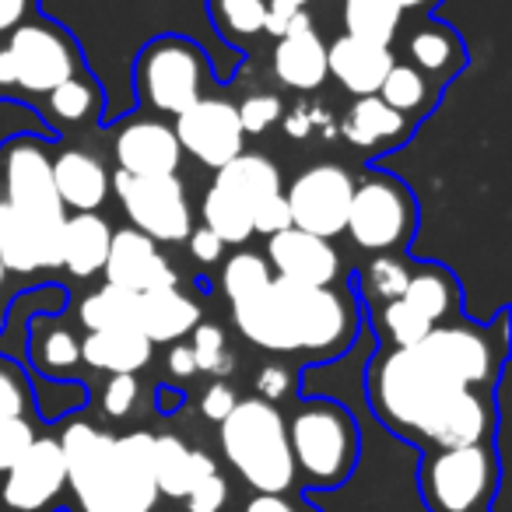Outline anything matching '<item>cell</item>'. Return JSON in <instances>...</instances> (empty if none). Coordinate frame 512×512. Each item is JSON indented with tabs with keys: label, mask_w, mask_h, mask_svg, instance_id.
Masks as SVG:
<instances>
[{
	"label": "cell",
	"mask_w": 512,
	"mask_h": 512,
	"mask_svg": "<svg viewBox=\"0 0 512 512\" xmlns=\"http://www.w3.org/2000/svg\"><path fill=\"white\" fill-rule=\"evenodd\" d=\"M505 365V313L495 327L442 323L411 348H383L365 369V400L386 432L421 449L491 442L495 386Z\"/></svg>",
	"instance_id": "obj_1"
},
{
	"label": "cell",
	"mask_w": 512,
	"mask_h": 512,
	"mask_svg": "<svg viewBox=\"0 0 512 512\" xmlns=\"http://www.w3.org/2000/svg\"><path fill=\"white\" fill-rule=\"evenodd\" d=\"M239 334L271 355H302L316 362L351 351L362 330L358 302L337 288H309L274 278L260 295L232 306Z\"/></svg>",
	"instance_id": "obj_2"
},
{
	"label": "cell",
	"mask_w": 512,
	"mask_h": 512,
	"mask_svg": "<svg viewBox=\"0 0 512 512\" xmlns=\"http://www.w3.org/2000/svg\"><path fill=\"white\" fill-rule=\"evenodd\" d=\"M151 432L109 435L92 421H71L60 435L71 512H158Z\"/></svg>",
	"instance_id": "obj_3"
},
{
	"label": "cell",
	"mask_w": 512,
	"mask_h": 512,
	"mask_svg": "<svg viewBox=\"0 0 512 512\" xmlns=\"http://www.w3.org/2000/svg\"><path fill=\"white\" fill-rule=\"evenodd\" d=\"M85 71L81 43L60 22L32 15L11 36L0 39V102L36 106L67 78Z\"/></svg>",
	"instance_id": "obj_4"
},
{
	"label": "cell",
	"mask_w": 512,
	"mask_h": 512,
	"mask_svg": "<svg viewBox=\"0 0 512 512\" xmlns=\"http://www.w3.org/2000/svg\"><path fill=\"white\" fill-rule=\"evenodd\" d=\"M285 428L295 474L309 484L306 491H337L355 477L362 460V432L344 404L327 397L302 400Z\"/></svg>",
	"instance_id": "obj_5"
},
{
	"label": "cell",
	"mask_w": 512,
	"mask_h": 512,
	"mask_svg": "<svg viewBox=\"0 0 512 512\" xmlns=\"http://www.w3.org/2000/svg\"><path fill=\"white\" fill-rule=\"evenodd\" d=\"M218 442L232 470L260 495H288L299 481L288 449L285 414L278 404L246 397L218 421Z\"/></svg>",
	"instance_id": "obj_6"
},
{
	"label": "cell",
	"mask_w": 512,
	"mask_h": 512,
	"mask_svg": "<svg viewBox=\"0 0 512 512\" xmlns=\"http://www.w3.org/2000/svg\"><path fill=\"white\" fill-rule=\"evenodd\" d=\"M502 484V463L491 442L460 449H425L418 495L428 512H484Z\"/></svg>",
	"instance_id": "obj_7"
},
{
	"label": "cell",
	"mask_w": 512,
	"mask_h": 512,
	"mask_svg": "<svg viewBox=\"0 0 512 512\" xmlns=\"http://www.w3.org/2000/svg\"><path fill=\"white\" fill-rule=\"evenodd\" d=\"M207 81H211V60L186 36L151 39L134 60L137 102L151 113L179 116L204 95Z\"/></svg>",
	"instance_id": "obj_8"
},
{
	"label": "cell",
	"mask_w": 512,
	"mask_h": 512,
	"mask_svg": "<svg viewBox=\"0 0 512 512\" xmlns=\"http://www.w3.org/2000/svg\"><path fill=\"white\" fill-rule=\"evenodd\" d=\"M414 228H418V200L404 179L379 169H369L362 179H355L344 232L358 249L372 256L404 253L407 242L414 239Z\"/></svg>",
	"instance_id": "obj_9"
},
{
	"label": "cell",
	"mask_w": 512,
	"mask_h": 512,
	"mask_svg": "<svg viewBox=\"0 0 512 512\" xmlns=\"http://www.w3.org/2000/svg\"><path fill=\"white\" fill-rule=\"evenodd\" d=\"M460 309V281L449 267L414 264L411 285L400 299L372 309V330L383 348H411L428 330L449 323Z\"/></svg>",
	"instance_id": "obj_10"
},
{
	"label": "cell",
	"mask_w": 512,
	"mask_h": 512,
	"mask_svg": "<svg viewBox=\"0 0 512 512\" xmlns=\"http://www.w3.org/2000/svg\"><path fill=\"white\" fill-rule=\"evenodd\" d=\"M113 190L127 218L151 242H186L193 232V211L179 176H127L116 172Z\"/></svg>",
	"instance_id": "obj_11"
},
{
	"label": "cell",
	"mask_w": 512,
	"mask_h": 512,
	"mask_svg": "<svg viewBox=\"0 0 512 512\" xmlns=\"http://www.w3.org/2000/svg\"><path fill=\"white\" fill-rule=\"evenodd\" d=\"M351 193H355V176L344 165L320 162L309 165L306 172L292 179L285 190L288 214H292V228L313 232L320 239H334L348 225V207Z\"/></svg>",
	"instance_id": "obj_12"
},
{
	"label": "cell",
	"mask_w": 512,
	"mask_h": 512,
	"mask_svg": "<svg viewBox=\"0 0 512 512\" xmlns=\"http://www.w3.org/2000/svg\"><path fill=\"white\" fill-rule=\"evenodd\" d=\"M0 204L29 214H64L53 186V155L36 134H15L0 144Z\"/></svg>",
	"instance_id": "obj_13"
},
{
	"label": "cell",
	"mask_w": 512,
	"mask_h": 512,
	"mask_svg": "<svg viewBox=\"0 0 512 512\" xmlns=\"http://www.w3.org/2000/svg\"><path fill=\"white\" fill-rule=\"evenodd\" d=\"M172 134H176L183 155H193L214 172L246 151V134H242L235 106L225 99H211V95H200L190 109H183L176 116Z\"/></svg>",
	"instance_id": "obj_14"
},
{
	"label": "cell",
	"mask_w": 512,
	"mask_h": 512,
	"mask_svg": "<svg viewBox=\"0 0 512 512\" xmlns=\"http://www.w3.org/2000/svg\"><path fill=\"white\" fill-rule=\"evenodd\" d=\"M67 488V463L60 439L36 435L22 460L0 477V509L8 512H43Z\"/></svg>",
	"instance_id": "obj_15"
},
{
	"label": "cell",
	"mask_w": 512,
	"mask_h": 512,
	"mask_svg": "<svg viewBox=\"0 0 512 512\" xmlns=\"http://www.w3.org/2000/svg\"><path fill=\"white\" fill-rule=\"evenodd\" d=\"M67 214H29L0 204V264L11 274L57 271Z\"/></svg>",
	"instance_id": "obj_16"
},
{
	"label": "cell",
	"mask_w": 512,
	"mask_h": 512,
	"mask_svg": "<svg viewBox=\"0 0 512 512\" xmlns=\"http://www.w3.org/2000/svg\"><path fill=\"white\" fill-rule=\"evenodd\" d=\"M264 260L271 264L274 278L292 281V285L334 288L341 281V256L330 246V239L302 232V228H285L271 235Z\"/></svg>",
	"instance_id": "obj_17"
},
{
	"label": "cell",
	"mask_w": 512,
	"mask_h": 512,
	"mask_svg": "<svg viewBox=\"0 0 512 512\" xmlns=\"http://www.w3.org/2000/svg\"><path fill=\"white\" fill-rule=\"evenodd\" d=\"M102 274H106L109 285H120L137 295L179 285V274L172 271V264L162 256L158 242H151L148 235H141L137 228H120V232H113Z\"/></svg>",
	"instance_id": "obj_18"
},
{
	"label": "cell",
	"mask_w": 512,
	"mask_h": 512,
	"mask_svg": "<svg viewBox=\"0 0 512 512\" xmlns=\"http://www.w3.org/2000/svg\"><path fill=\"white\" fill-rule=\"evenodd\" d=\"M116 165L127 176H176L183 162L176 134L158 116H137L116 130Z\"/></svg>",
	"instance_id": "obj_19"
},
{
	"label": "cell",
	"mask_w": 512,
	"mask_h": 512,
	"mask_svg": "<svg viewBox=\"0 0 512 512\" xmlns=\"http://www.w3.org/2000/svg\"><path fill=\"white\" fill-rule=\"evenodd\" d=\"M393 64L397 57L390 46L365 43L355 36H337L334 43H327V74H334L337 85L355 99L376 95Z\"/></svg>",
	"instance_id": "obj_20"
},
{
	"label": "cell",
	"mask_w": 512,
	"mask_h": 512,
	"mask_svg": "<svg viewBox=\"0 0 512 512\" xmlns=\"http://www.w3.org/2000/svg\"><path fill=\"white\" fill-rule=\"evenodd\" d=\"M53 186L64 204V211L74 214H95L109 197V179L106 165L95 155L81 148H64L53 155Z\"/></svg>",
	"instance_id": "obj_21"
},
{
	"label": "cell",
	"mask_w": 512,
	"mask_h": 512,
	"mask_svg": "<svg viewBox=\"0 0 512 512\" xmlns=\"http://www.w3.org/2000/svg\"><path fill=\"white\" fill-rule=\"evenodd\" d=\"M274 78L281 81L292 92H316L327 74V43L316 32V25H302V29H292L274 43Z\"/></svg>",
	"instance_id": "obj_22"
},
{
	"label": "cell",
	"mask_w": 512,
	"mask_h": 512,
	"mask_svg": "<svg viewBox=\"0 0 512 512\" xmlns=\"http://www.w3.org/2000/svg\"><path fill=\"white\" fill-rule=\"evenodd\" d=\"M407 134H411V120H404L397 109L386 106L379 95L355 99L341 120V137L362 155H379V151L397 148V144L407 141Z\"/></svg>",
	"instance_id": "obj_23"
},
{
	"label": "cell",
	"mask_w": 512,
	"mask_h": 512,
	"mask_svg": "<svg viewBox=\"0 0 512 512\" xmlns=\"http://www.w3.org/2000/svg\"><path fill=\"white\" fill-rule=\"evenodd\" d=\"M151 467H155L158 495L183 502L204 477L218 474V463L204 449H190L179 435H155L151 446Z\"/></svg>",
	"instance_id": "obj_24"
},
{
	"label": "cell",
	"mask_w": 512,
	"mask_h": 512,
	"mask_svg": "<svg viewBox=\"0 0 512 512\" xmlns=\"http://www.w3.org/2000/svg\"><path fill=\"white\" fill-rule=\"evenodd\" d=\"M200 323V306L179 285L137 295V330L151 344H176Z\"/></svg>",
	"instance_id": "obj_25"
},
{
	"label": "cell",
	"mask_w": 512,
	"mask_h": 512,
	"mask_svg": "<svg viewBox=\"0 0 512 512\" xmlns=\"http://www.w3.org/2000/svg\"><path fill=\"white\" fill-rule=\"evenodd\" d=\"M36 109L53 134H64V130L88 127V123L99 120L102 109H106V92H102L99 78L85 67L81 74H74L64 85L53 88L50 95H43L36 102Z\"/></svg>",
	"instance_id": "obj_26"
},
{
	"label": "cell",
	"mask_w": 512,
	"mask_h": 512,
	"mask_svg": "<svg viewBox=\"0 0 512 512\" xmlns=\"http://www.w3.org/2000/svg\"><path fill=\"white\" fill-rule=\"evenodd\" d=\"M109 242H113V228L99 211L67 214L60 232V267H67L74 278H95L106 267Z\"/></svg>",
	"instance_id": "obj_27"
},
{
	"label": "cell",
	"mask_w": 512,
	"mask_h": 512,
	"mask_svg": "<svg viewBox=\"0 0 512 512\" xmlns=\"http://www.w3.org/2000/svg\"><path fill=\"white\" fill-rule=\"evenodd\" d=\"M407 64L442 88L467 67V46L449 25L425 22L407 39Z\"/></svg>",
	"instance_id": "obj_28"
},
{
	"label": "cell",
	"mask_w": 512,
	"mask_h": 512,
	"mask_svg": "<svg viewBox=\"0 0 512 512\" xmlns=\"http://www.w3.org/2000/svg\"><path fill=\"white\" fill-rule=\"evenodd\" d=\"M155 344L141 330H95L81 341V362L109 376H137L151 362Z\"/></svg>",
	"instance_id": "obj_29"
},
{
	"label": "cell",
	"mask_w": 512,
	"mask_h": 512,
	"mask_svg": "<svg viewBox=\"0 0 512 512\" xmlns=\"http://www.w3.org/2000/svg\"><path fill=\"white\" fill-rule=\"evenodd\" d=\"M211 186H218V190L228 193V197L242 200L249 211H256L264 200L285 193L278 165H274L267 155H253V151H242V155H235L228 165H221V169L214 172Z\"/></svg>",
	"instance_id": "obj_30"
},
{
	"label": "cell",
	"mask_w": 512,
	"mask_h": 512,
	"mask_svg": "<svg viewBox=\"0 0 512 512\" xmlns=\"http://www.w3.org/2000/svg\"><path fill=\"white\" fill-rule=\"evenodd\" d=\"M29 358L43 379H67L81 365V341L67 323L43 316L32 323Z\"/></svg>",
	"instance_id": "obj_31"
},
{
	"label": "cell",
	"mask_w": 512,
	"mask_h": 512,
	"mask_svg": "<svg viewBox=\"0 0 512 512\" xmlns=\"http://www.w3.org/2000/svg\"><path fill=\"white\" fill-rule=\"evenodd\" d=\"M414 264L404 253H376L369 264L358 271V295L365 299V306L376 309L386 302L400 299L411 285Z\"/></svg>",
	"instance_id": "obj_32"
},
{
	"label": "cell",
	"mask_w": 512,
	"mask_h": 512,
	"mask_svg": "<svg viewBox=\"0 0 512 512\" xmlns=\"http://www.w3.org/2000/svg\"><path fill=\"white\" fill-rule=\"evenodd\" d=\"M344 36L365 39V43L390 46L400 32L404 11L393 0H341Z\"/></svg>",
	"instance_id": "obj_33"
},
{
	"label": "cell",
	"mask_w": 512,
	"mask_h": 512,
	"mask_svg": "<svg viewBox=\"0 0 512 512\" xmlns=\"http://www.w3.org/2000/svg\"><path fill=\"white\" fill-rule=\"evenodd\" d=\"M376 95L390 109H397L404 120H411V116L432 113L435 99H439V85L428 81L421 71H414L411 64H400L397 60V64L390 67V74H386V81L379 85Z\"/></svg>",
	"instance_id": "obj_34"
},
{
	"label": "cell",
	"mask_w": 512,
	"mask_h": 512,
	"mask_svg": "<svg viewBox=\"0 0 512 512\" xmlns=\"http://www.w3.org/2000/svg\"><path fill=\"white\" fill-rule=\"evenodd\" d=\"M78 320L88 334H95V330H137V292L106 281L99 292L81 299Z\"/></svg>",
	"instance_id": "obj_35"
},
{
	"label": "cell",
	"mask_w": 512,
	"mask_h": 512,
	"mask_svg": "<svg viewBox=\"0 0 512 512\" xmlns=\"http://www.w3.org/2000/svg\"><path fill=\"white\" fill-rule=\"evenodd\" d=\"M207 15L228 46H246L264 36L267 0H207Z\"/></svg>",
	"instance_id": "obj_36"
},
{
	"label": "cell",
	"mask_w": 512,
	"mask_h": 512,
	"mask_svg": "<svg viewBox=\"0 0 512 512\" xmlns=\"http://www.w3.org/2000/svg\"><path fill=\"white\" fill-rule=\"evenodd\" d=\"M200 214H204V228H211L225 246H242L249 235H256L253 232V211H249L242 200L221 193L218 186H211V190L204 193V207H200Z\"/></svg>",
	"instance_id": "obj_37"
},
{
	"label": "cell",
	"mask_w": 512,
	"mask_h": 512,
	"mask_svg": "<svg viewBox=\"0 0 512 512\" xmlns=\"http://www.w3.org/2000/svg\"><path fill=\"white\" fill-rule=\"evenodd\" d=\"M271 281H274V271L260 253H246V249H242V253H232L225 264H221V288H225L232 306L260 295Z\"/></svg>",
	"instance_id": "obj_38"
},
{
	"label": "cell",
	"mask_w": 512,
	"mask_h": 512,
	"mask_svg": "<svg viewBox=\"0 0 512 512\" xmlns=\"http://www.w3.org/2000/svg\"><path fill=\"white\" fill-rule=\"evenodd\" d=\"M36 407V393L25 369L11 358H0V418H29Z\"/></svg>",
	"instance_id": "obj_39"
},
{
	"label": "cell",
	"mask_w": 512,
	"mask_h": 512,
	"mask_svg": "<svg viewBox=\"0 0 512 512\" xmlns=\"http://www.w3.org/2000/svg\"><path fill=\"white\" fill-rule=\"evenodd\" d=\"M193 362H197V372H207V376H225V372H232L235 358L228 355V344H225V334H221V327H214V323H197L193 327Z\"/></svg>",
	"instance_id": "obj_40"
},
{
	"label": "cell",
	"mask_w": 512,
	"mask_h": 512,
	"mask_svg": "<svg viewBox=\"0 0 512 512\" xmlns=\"http://www.w3.org/2000/svg\"><path fill=\"white\" fill-rule=\"evenodd\" d=\"M32 442H36L32 418H0V477L22 460V453Z\"/></svg>",
	"instance_id": "obj_41"
},
{
	"label": "cell",
	"mask_w": 512,
	"mask_h": 512,
	"mask_svg": "<svg viewBox=\"0 0 512 512\" xmlns=\"http://www.w3.org/2000/svg\"><path fill=\"white\" fill-rule=\"evenodd\" d=\"M235 113H239V123H242V134H264L267 127H274V123L281 120V113H285V106H281L278 95H249L246 102H239L235 106Z\"/></svg>",
	"instance_id": "obj_42"
},
{
	"label": "cell",
	"mask_w": 512,
	"mask_h": 512,
	"mask_svg": "<svg viewBox=\"0 0 512 512\" xmlns=\"http://www.w3.org/2000/svg\"><path fill=\"white\" fill-rule=\"evenodd\" d=\"M309 4H313V0H267L264 36L281 39L285 32L302 29V25H313V18H309Z\"/></svg>",
	"instance_id": "obj_43"
},
{
	"label": "cell",
	"mask_w": 512,
	"mask_h": 512,
	"mask_svg": "<svg viewBox=\"0 0 512 512\" xmlns=\"http://www.w3.org/2000/svg\"><path fill=\"white\" fill-rule=\"evenodd\" d=\"M137 397H141L137 376H109V383L102 386V411H106V418H127Z\"/></svg>",
	"instance_id": "obj_44"
},
{
	"label": "cell",
	"mask_w": 512,
	"mask_h": 512,
	"mask_svg": "<svg viewBox=\"0 0 512 512\" xmlns=\"http://www.w3.org/2000/svg\"><path fill=\"white\" fill-rule=\"evenodd\" d=\"M228 509V481L221 474H211L183 498V512H225Z\"/></svg>",
	"instance_id": "obj_45"
},
{
	"label": "cell",
	"mask_w": 512,
	"mask_h": 512,
	"mask_svg": "<svg viewBox=\"0 0 512 512\" xmlns=\"http://www.w3.org/2000/svg\"><path fill=\"white\" fill-rule=\"evenodd\" d=\"M285 228H292V214H288L285 193L264 200V204L253 211V232H260V235H267V239H271V235L285 232Z\"/></svg>",
	"instance_id": "obj_46"
},
{
	"label": "cell",
	"mask_w": 512,
	"mask_h": 512,
	"mask_svg": "<svg viewBox=\"0 0 512 512\" xmlns=\"http://www.w3.org/2000/svg\"><path fill=\"white\" fill-rule=\"evenodd\" d=\"M235 404H239V397H235L232 386H228L225 379H214V383L204 390V397H200V414L218 425V421H225L228 414H232Z\"/></svg>",
	"instance_id": "obj_47"
},
{
	"label": "cell",
	"mask_w": 512,
	"mask_h": 512,
	"mask_svg": "<svg viewBox=\"0 0 512 512\" xmlns=\"http://www.w3.org/2000/svg\"><path fill=\"white\" fill-rule=\"evenodd\" d=\"M186 242H190V256L197 260V264H218L221 256H225V242L218 239V235L211 232V228H193L190 235H186Z\"/></svg>",
	"instance_id": "obj_48"
},
{
	"label": "cell",
	"mask_w": 512,
	"mask_h": 512,
	"mask_svg": "<svg viewBox=\"0 0 512 512\" xmlns=\"http://www.w3.org/2000/svg\"><path fill=\"white\" fill-rule=\"evenodd\" d=\"M256 390H260V400L274 404V400H281L292 390V376H288L285 365H264V369L256 372Z\"/></svg>",
	"instance_id": "obj_49"
},
{
	"label": "cell",
	"mask_w": 512,
	"mask_h": 512,
	"mask_svg": "<svg viewBox=\"0 0 512 512\" xmlns=\"http://www.w3.org/2000/svg\"><path fill=\"white\" fill-rule=\"evenodd\" d=\"M36 11V0H0V39L11 36L22 22H29Z\"/></svg>",
	"instance_id": "obj_50"
},
{
	"label": "cell",
	"mask_w": 512,
	"mask_h": 512,
	"mask_svg": "<svg viewBox=\"0 0 512 512\" xmlns=\"http://www.w3.org/2000/svg\"><path fill=\"white\" fill-rule=\"evenodd\" d=\"M169 372L176 379L197 376V362H193V348H190V344H183V341L172 344V348H169Z\"/></svg>",
	"instance_id": "obj_51"
},
{
	"label": "cell",
	"mask_w": 512,
	"mask_h": 512,
	"mask_svg": "<svg viewBox=\"0 0 512 512\" xmlns=\"http://www.w3.org/2000/svg\"><path fill=\"white\" fill-rule=\"evenodd\" d=\"M295 509H299V505L288 495H260V491L242 505V512H295Z\"/></svg>",
	"instance_id": "obj_52"
},
{
	"label": "cell",
	"mask_w": 512,
	"mask_h": 512,
	"mask_svg": "<svg viewBox=\"0 0 512 512\" xmlns=\"http://www.w3.org/2000/svg\"><path fill=\"white\" fill-rule=\"evenodd\" d=\"M155 400H158V411L162 414H172V411H179V407H183V393L179 390H172V386H158L155 390Z\"/></svg>",
	"instance_id": "obj_53"
},
{
	"label": "cell",
	"mask_w": 512,
	"mask_h": 512,
	"mask_svg": "<svg viewBox=\"0 0 512 512\" xmlns=\"http://www.w3.org/2000/svg\"><path fill=\"white\" fill-rule=\"evenodd\" d=\"M393 4L407 15V11H435L442 0H393Z\"/></svg>",
	"instance_id": "obj_54"
},
{
	"label": "cell",
	"mask_w": 512,
	"mask_h": 512,
	"mask_svg": "<svg viewBox=\"0 0 512 512\" xmlns=\"http://www.w3.org/2000/svg\"><path fill=\"white\" fill-rule=\"evenodd\" d=\"M295 512H320V509H316V505H299Z\"/></svg>",
	"instance_id": "obj_55"
},
{
	"label": "cell",
	"mask_w": 512,
	"mask_h": 512,
	"mask_svg": "<svg viewBox=\"0 0 512 512\" xmlns=\"http://www.w3.org/2000/svg\"><path fill=\"white\" fill-rule=\"evenodd\" d=\"M4 278H8V271H4V264H0V288H4Z\"/></svg>",
	"instance_id": "obj_56"
},
{
	"label": "cell",
	"mask_w": 512,
	"mask_h": 512,
	"mask_svg": "<svg viewBox=\"0 0 512 512\" xmlns=\"http://www.w3.org/2000/svg\"><path fill=\"white\" fill-rule=\"evenodd\" d=\"M484 512H488V509H484Z\"/></svg>",
	"instance_id": "obj_57"
}]
</instances>
